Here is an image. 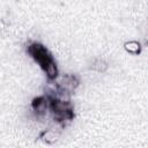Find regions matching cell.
I'll list each match as a JSON object with an SVG mask.
<instances>
[{"label": "cell", "instance_id": "obj_1", "mask_svg": "<svg viewBox=\"0 0 148 148\" xmlns=\"http://www.w3.org/2000/svg\"><path fill=\"white\" fill-rule=\"evenodd\" d=\"M29 52L38 61V64L43 67V69L45 71L46 75L50 80H53L57 77V75H58L57 66H56L52 57L50 56V53L43 45L37 44V43L31 44L29 46Z\"/></svg>", "mask_w": 148, "mask_h": 148}, {"label": "cell", "instance_id": "obj_2", "mask_svg": "<svg viewBox=\"0 0 148 148\" xmlns=\"http://www.w3.org/2000/svg\"><path fill=\"white\" fill-rule=\"evenodd\" d=\"M125 49L130 52V53H139L140 52V44L138 42H134V40H131V42H127L125 44Z\"/></svg>", "mask_w": 148, "mask_h": 148}]
</instances>
